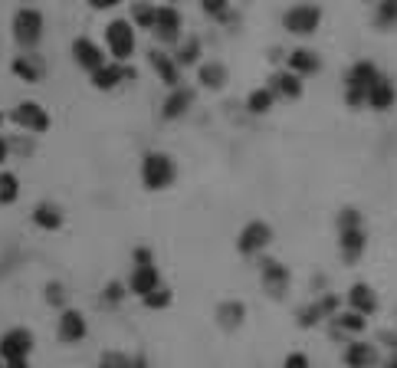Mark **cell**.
Returning a JSON list of instances; mask_svg holds the SVG:
<instances>
[{
	"mask_svg": "<svg viewBox=\"0 0 397 368\" xmlns=\"http://www.w3.org/2000/svg\"><path fill=\"white\" fill-rule=\"evenodd\" d=\"M14 73H17L23 83H40V79L46 76V63H43L36 53H23V56L14 60Z\"/></svg>",
	"mask_w": 397,
	"mask_h": 368,
	"instance_id": "20",
	"label": "cell"
},
{
	"mask_svg": "<svg viewBox=\"0 0 397 368\" xmlns=\"http://www.w3.org/2000/svg\"><path fill=\"white\" fill-rule=\"evenodd\" d=\"M319 319H325V316H322V309H319V303H315V306H305L302 312H299V325H302V329H309V325H315V322H319Z\"/></svg>",
	"mask_w": 397,
	"mask_h": 368,
	"instance_id": "38",
	"label": "cell"
},
{
	"mask_svg": "<svg viewBox=\"0 0 397 368\" xmlns=\"http://www.w3.org/2000/svg\"><path fill=\"white\" fill-rule=\"evenodd\" d=\"M0 122H4V115H0Z\"/></svg>",
	"mask_w": 397,
	"mask_h": 368,
	"instance_id": "50",
	"label": "cell"
},
{
	"mask_svg": "<svg viewBox=\"0 0 397 368\" xmlns=\"http://www.w3.org/2000/svg\"><path fill=\"white\" fill-rule=\"evenodd\" d=\"M161 46H174L181 40V10L178 7H158V23L152 30Z\"/></svg>",
	"mask_w": 397,
	"mask_h": 368,
	"instance_id": "8",
	"label": "cell"
},
{
	"mask_svg": "<svg viewBox=\"0 0 397 368\" xmlns=\"http://www.w3.org/2000/svg\"><path fill=\"white\" fill-rule=\"evenodd\" d=\"M351 227H361V214L355 207H342L338 211V231H351Z\"/></svg>",
	"mask_w": 397,
	"mask_h": 368,
	"instance_id": "35",
	"label": "cell"
},
{
	"mask_svg": "<svg viewBox=\"0 0 397 368\" xmlns=\"http://www.w3.org/2000/svg\"><path fill=\"white\" fill-rule=\"evenodd\" d=\"M10 122L20 125V129H26L30 135H43V132H50V112L43 109L40 102H33V99H26V102H20L17 109L10 112Z\"/></svg>",
	"mask_w": 397,
	"mask_h": 368,
	"instance_id": "5",
	"label": "cell"
},
{
	"mask_svg": "<svg viewBox=\"0 0 397 368\" xmlns=\"http://www.w3.org/2000/svg\"><path fill=\"white\" fill-rule=\"evenodd\" d=\"M4 368H30L26 359H4Z\"/></svg>",
	"mask_w": 397,
	"mask_h": 368,
	"instance_id": "46",
	"label": "cell"
},
{
	"mask_svg": "<svg viewBox=\"0 0 397 368\" xmlns=\"http://www.w3.org/2000/svg\"><path fill=\"white\" fill-rule=\"evenodd\" d=\"M345 102L351 105V109H361V105H368V89L348 86V89H345Z\"/></svg>",
	"mask_w": 397,
	"mask_h": 368,
	"instance_id": "37",
	"label": "cell"
},
{
	"mask_svg": "<svg viewBox=\"0 0 397 368\" xmlns=\"http://www.w3.org/2000/svg\"><path fill=\"white\" fill-rule=\"evenodd\" d=\"M154 286H161L154 263H135V273L128 280V290L135 293V296H144V293H152Z\"/></svg>",
	"mask_w": 397,
	"mask_h": 368,
	"instance_id": "19",
	"label": "cell"
},
{
	"mask_svg": "<svg viewBox=\"0 0 397 368\" xmlns=\"http://www.w3.org/2000/svg\"><path fill=\"white\" fill-rule=\"evenodd\" d=\"M66 214H63V207H56L53 201H43V204L33 207V224L43 227V231H60Z\"/></svg>",
	"mask_w": 397,
	"mask_h": 368,
	"instance_id": "23",
	"label": "cell"
},
{
	"mask_svg": "<svg viewBox=\"0 0 397 368\" xmlns=\"http://www.w3.org/2000/svg\"><path fill=\"white\" fill-rule=\"evenodd\" d=\"M364 243H368V237H364L361 227L338 231V250H342V260H345V263H358V257L364 253Z\"/></svg>",
	"mask_w": 397,
	"mask_h": 368,
	"instance_id": "13",
	"label": "cell"
},
{
	"mask_svg": "<svg viewBox=\"0 0 397 368\" xmlns=\"http://www.w3.org/2000/svg\"><path fill=\"white\" fill-rule=\"evenodd\" d=\"M282 368H309V355H302V352H292V355H286Z\"/></svg>",
	"mask_w": 397,
	"mask_h": 368,
	"instance_id": "39",
	"label": "cell"
},
{
	"mask_svg": "<svg viewBox=\"0 0 397 368\" xmlns=\"http://www.w3.org/2000/svg\"><path fill=\"white\" fill-rule=\"evenodd\" d=\"M105 50L115 63L132 60V53H135V23L132 20H112L105 26Z\"/></svg>",
	"mask_w": 397,
	"mask_h": 368,
	"instance_id": "2",
	"label": "cell"
},
{
	"mask_svg": "<svg viewBox=\"0 0 397 368\" xmlns=\"http://www.w3.org/2000/svg\"><path fill=\"white\" fill-rule=\"evenodd\" d=\"M194 105V93L184 86H174L168 93V99H164V109H161V115L164 119H181V115H187V109Z\"/></svg>",
	"mask_w": 397,
	"mask_h": 368,
	"instance_id": "16",
	"label": "cell"
},
{
	"mask_svg": "<svg viewBox=\"0 0 397 368\" xmlns=\"http://www.w3.org/2000/svg\"><path fill=\"white\" fill-rule=\"evenodd\" d=\"M17 197H20V181H17V174L0 172V204H14Z\"/></svg>",
	"mask_w": 397,
	"mask_h": 368,
	"instance_id": "31",
	"label": "cell"
},
{
	"mask_svg": "<svg viewBox=\"0 0 397 368\" xmlns=\"http://www.w3.org/2000/svg\"><path fill=\"white\" fill-rule=\"evenodd\" d=\"M63 286H60V283H50V286H46V300H50L53 303V306H63Z\"/></svg>",
	"mask_w": 397,
	"mask_h": 368,
	"instance_id": "42",
	"label": "cell"
},
{
	"mask_svg": "<svg viewBox=\"0 0 397 368\" xmlns=\"http://www.w3.org/2000/svg\"><path fill=\"white\" fill-rule=\"evenodd\" d=\"M0 368H4V365H0Z\"/></svg>",
	"mask_w": 397,
	"mask_h": 368,
	"instance_id": "51",
	"label": "cell"
},
{
	"mask_svg": "<svg viewBox=\"0 0 397 368\" xmlns=\"http://www.w3.org/2000/svg\"><path fill=\"white\" fill-rule=\"evenodd\" d=\"M197 79H201L203 89H220L227 83V66H220V63H201Z\"/></svg>",
	"mask_w": 397,
	"mask_h": 368,
	"instance_id": "25",
	"label": "cell"
},
{
	"mask_svg": "<svg viewBox=\"0 0 397 368\" xmlns=\"http://www.w3.org/2000/svg\"><path fill=\"white\" fill-rule=\"evenodd\" d=\"M148 60H152L154 73L161 76V83H164V86H168V89L181 86V63L174 60V56H168L164 50H152V53H148Z\"/></svg>",
	"mask_w": 397,
	"mask_h": 368,
	"instance_id": "11",
	"label": "cell"
},
{
	"mask_svg": "<svg viewBox=\"0 0 397 368\" xmlns=\"http://www.w3.org/2000/svg\"><path fill=\"white\" fill-rule=\"evenodd\" d=\"M335 322L342 325L345 332H361L364 329V312H355V309H351V312H345V316H335Z\"/></svg>",
	"mask_w": 397,
	"mask_h": 368,
	"instance_id": "34",
	"label": "cell"
},
{
	"mask_svg": "<svg viewBox=\"0 0 397 368\" xmlns=\"http://www.w3.org/2000/svg\"><path fill=\"white\" fill-rule=\"evenodd\" d=\"M14 40H17L23 50H33L43 40V14L36 7H20L14 14Z\"/></svg>",
	"mask_w": 397,
	"mask_h": 368,
	"instance_id": "3",
	"label": "cell"
},
{
	"mask_svg": "<svg viewBox=\"0 0 397 368\" xmlns=\"http://www.w3.org/2000/svg\"><path fill=\"white\" fill-rule=\"evenodd\" d=\"M319 309H322V316H338V296H325V300L319 303Z\"/></svg>",
	"mask_w": 397,
	"mask_h": 368,
	"instance_id": "40",
	"label": "cell"
},
{
	"mask_svg": "<svg viewBox=\"0 0 397 368\" xmlns=\"http://www.w3.org/2000/svg\"><path fill=\"white\" fill-rule=\"evenodd\" d=\"M135 263H154V260H152V250H148V247H138L135 250Z\"/></svg>",
	"mask_w": 397,
	"mask_h": 368,
	"instance_id": "44",
	"label": "cell"
},
{
	"mask_svg": "<svg viewBox=\"0 0 397 368\" xmlns=\"http://www.w3.org/2000/svg\"><path fill=\"white\" fill-rule=\"evenodd\" d=\"M7 158H10V142H7L4 135H0V164L7 162Z\"/></svg>",
	"mask_w": 397,
	"mask_h": 368,
	"instance_id": "45",
	"label": "cell"
},
{
	"mask_svg": "<svg viewBox=\"0 0 397 368\" xmlns=\"http://www.w3.org/2000/svg\"><path fill=\"white\" fill-rule=\"evenodd\" d=\"M272 243V227L263 221H250L240 231V240H237V250L240 253H246V257H253V253H260V250H266Z\"/></svg>",
	"mask_w": 397,
	"mask_h": 368,
	"instance_id": "6",
	"label": "cell"
},
{
	"mask_svg": "<svg viewBox=\"0 0 397 368\" xmlns=\"http://www.w3.org/2000/svg\"><path fill=\"white\" fill-rule=\"evenodd\" d=\"M33 352V335L26 329H10L0 335V359H26Z\"/></svg>",
	"mask_w": 397,
	"mask_h": 368,
	"instance_id": "10",
	"label": "cell"
},
{
	"mask_svg": "<svg viewBox=\"0 0 397 368\" xmlns=\"http://www.w3.org/2000/svg\"><path fill=\"white\" fill-rule=\"evenodd\" d=\"M272 105H276V93H272L270 86H263V89H256V93L246 95V109L253 112V115H266Z\"/></svg>",
	"mask_w": 397,
	"mask_h": 368,
	"instance_id": "26",
	"label": "cell"
},
{
	"mask_svg": "<svg viewBox=\"0 0 397 368\" xmlns=\"http://www.w3.org/2000/svg\"><path fill=\"white\" fill-rule=\"evenodd\" d=\"M174 60H178L181 66H194V63L201 60V40H197V36L184 40V43L178 46V53H174Z\"/></svg>",
	"mask_w": 397,
	"mask_h": 368,
	"instance_id": "30",
	"label": "cell"
},
{
	"mask_svg": "<svg viewBox=\"0 0 397 368\" xmlns=\"http://www.w3.org/2000/svg\"><path fill=\"white\" fill-rule=\"evenodd\" d=\"M260 276H263V290L270 293V296H276V300H282L289 290V270L279 260H263L260 266Z\"/></svg>",
	"mask_w": 397,
	"mask_h": 368,
	"instance_id": "9",
	"label": "cell"
},
{
	"mask_svg": "<svg viewBox=\"0 0 397 368\" xmlns=\"http://www.w3.org/2000/svg\"><path fill=\"white\" fill-rule=\"evenodd\" d=\"M122 0H89V7L92 10H112V7H119Z\"/></svg>",
	"mask_w": 397,
	"mask_h": 368,
	"instance_id": "43",
	"label": "cell"
},
{
	"mask_svg": "<svg viewBox=\"0 0 397 368\" xmlns=\"http://www.w3.org/2000/svg\"><path fill=\"white\" fill-rule=\"evenodd\" d=\"M391 368H397V359H394V362H391Z\"/></svg>",
	"mask_w": 397,
	"mask_h": 368,
	"instance_id": "48",
	"label": "cell"
},
{
	"mask_svg": "<svg viewBox=\"0 0 397 368\" xmlns=\"http://www.w3.org/2000/svg\"><path fill=\"white\" fill-rule=\"evenodd\" d=\"M345 362L348 368H374L378 365V349L368 342H351L345 349Z\"/></svg>",
	"mask_w": 397,
	"mask_h": 368,
	"instance_id": "24",
	"label": "cell"
},
{
	"mask_svg": "<svg viewBox=\"0 0 397 368\" xmlns=\"http://www.w3.org/2000/svg\"><path fill=\"white\" fill-rule=\"evenodd\" d=\"M105 53L109 50H102L95 40H89V36H76L73 40V60H76V66H83L85 73H95L99 66H105Z\"/></svg>",
	"mask_w": 397,
	"mask_h": 368,
	"instance_id": "7",
	"label": "cell"
},
{
	"mask_svg": "<svg viewBox=\"0 0 397 368\" xmlns=\"http://www.w3.org/2000/svg\"><path fill=\"white\" fill-rule=\"evenodd\" d=\"M368 4H378V0H368Z\"/></svg>",
	"mask_w": 397,
	"mask_h": 368,
	"instance_id": "49",
	"label": "cell"
},
{
	"mask_svg": "<svg viewBox=\"0 0 397 368\" xmlns=\"http://www.w3.org/2000/svg\"><path fill=\"white\" fill-rule=\"evenodd\" d=\"M270 89L276 93V99H299L305 86H302V76H299V73L286 69V73H272Z\"/></svg>",
	"mask_w": 397,
	"mask_h": 368,
	"instance_id": "14",
	"label": "cell"
},
{
	"mask_svg": "<svg viewBox=\"0 0 397 368\" xmlns=\"http://www.w3.org/2000/svg\"><path fill=\"white\" fill-rule=\"evenodd\" d=\"M394 99H397V89L388 76H381L378 83L368 89V105H371L374 112H388L391 105H394Z\"/></svg>",
	"mask_w": 397,
	"mask_h": 368,
	"instance_id": "18",
	"label": "cell"
},
{
	"mask_svg": "<svg viewBox=\"0 0 397 368\" xmlns=\"http://www.w3.org/2000/svg\"><path fill=\"white\" fill-rule=\"evenodd\" d=\"M125 76H132V69H125L122 63H105V66H99L95 73H89V83H92L95 89H102V93H109V89H115Z\"/></svg>",
	"mask_w": 397,
	"mask_h": 368,
	"instance_id": "12",
	"label": "cell"
},
{
	"mask_svg": "<svg viewBox=\"0 0 397 368\" xmlns=\"http://www.w3.org/2000/svg\"><path fill=\"white\" fill-rule=\"evenodd\" d=\"M122 296H125V286H122V283H109V286H105V300L109 303H119Z\"/></svg>",
	"mask_w": 397,
	"mask_h": 368,
	"instance_id": "41",
	"label": "cell"
},
{
	"mask_svg": "<svg viewBox=\"0 0 397 368\" xmlns=\"http://www.w3.org/2000/svg\"><path fill=\"white\" fill-rule=\"evenodd\" d=\"M322 23V10L315 4H296V7H289L282 14V26H286V33L292 36H312Z\"/></svg>",
	"mask_w": 397,
	"mask_h": 368,
	"instance_id": "4",
	"label": "cell"
},
{
	"mask_svg": "<svg viewBox=\"0 0 397 368\" xmlns=\"http://www.w3.org/2000/svg\"><path fill=\"white\" fill-rule=\"evenodd\" d=\"M178 181V164L164 152H148L142 158V184L148 191H164Z\"/></svg>",
	"mask_w": 397,
	"mask_h": 368,
	"instance_id": "1",
	"label": "cell"
},
{
	"mask_svg": "<svg viewBox=\"0 0 397 368\" xmlns=\"http://www.w3.org/2000/svg\"><path fill=\"white\" fill-rule=\"evenodd\" d=\"M286 63H289V69H292V73H299V76H315V73L322 69L319 53L309 50V46H299V50H292Z\"/></svg>",
	"mask_w": 397,
	"mask_h": 368,
	"instance_id": "17",
	"label": "cell"
},
{
	"mask_svg": "<svg viewBox=\"0 0 397 368\" xmlns=\"http://www.w3.org/2000/svg\"><path fill=\"white\" fill-rule=\"evenodd\" d=\"M132 23L142 26V30H154V23H158V7H152V4H135L132 7Z\"/></svg>",
	"mask_w": 397,
	"mask_h": 368,
	"instance_id": "29",
	"label": "cell"
},
{
	"mask_svg": "<svg viewBox=\"0 0 397 368\" xmlns=\"http://www.w3.org/2000/svg\"><path fill=\"white\" fill-rule=\"evenodd\" d=\"M132 368H148V359H144V355H138V359L132 362Z\"/></svg>",
	"mask_w": 397,
	"mask_h": 368,
	"instance_id": "47",
	"label": "cell"
},
{
	"mask_svg": "<svg viewBox=\"0 0 397 368\" xmlns=\"http://www.w3.org/2000/svg\"><path fill=\"white\" fill-rule=\"evenodd\" d=\"M243 316H246L243 303H223V306H220V312H217V319H220V325H223V329H237V325L243 322Z\"/></svg>",
	"mask_w": 397,
	"mask_h": 368,
	"instance_id": "28",
	"label": "cell"
},
{
	"mask_svg": "<svg viewBox=\"0 0 397 368\" xmlns=\"http://www.w3.org/2000/svg\"><path fill=\"white\" fill-rule=\"evenodd\" d=\"M142 303L148 309H168L171 303H174V293L164 290V286H154L152 293H144V296H142Z\"/></svg>",
	"mask_w": 397,
	"mask_h": 368,
	"instance_id": "32",
	"label": "cell"
},
{
	"mask_svg": "<svg viewBox=\"0 0 397 368\" xmlns=\"http://www.w3.org/2000/svg\"><path fill=\"white\" fill-rule=\"evenodd\" d=\"M99 368H132V359L122 352H105L99 359Z\"/></svg>",
	"mask_w": 397,
	"mask_h": 368,
	"instance_id": "36",
	"label": "cell"
},
{
	"mask_svg": "<svg viewBox=\"0 0 397 368\" xmlns=\"http://www.w3.org/2000/svg\"><path fill=\"white\" fill-rule=\"evenodd\" d=\"M201 7L213 20H230V0H201Z\"/></svg>",
	"mask_w": 397,
	"mask_h": 368,
	"instance_id": "33",
	"label": "cell"
},
{
	"mask_svg": "<svg viewBox=\"0 0 397 368\" xmlns=\"http://www.w3.org/2000/svg\"><path fill=\"white\" fill-rule=\"evenodd\" d=\"M378 79H381V73H378V66H374L371 60H358L355 66L348 69L345 83L348 86H355V89H371Z\"/></svg>",
	"mask_w": 397,
	"mask_h": 368,
	"instance_id": "21",
	"label": "cell"
},
{
	"mask_svg": "<svg viewBox=\"0 0 397 368\" xmlns=\"http://www.w3.org/2000/svg\"><path fill=\"white\" fill-rule=\"evenodd\" d=\"M374 26H378V30H394L397 26V0H378V7H374Z\"/></svg>",
	"mask_w": 397,
	"mask_h": 368,
	"instance_id": "27",
	"label": "cell"
},
{
	"mask_svg": "<svg viewBox=\"0 0 397 368\" xmlns=\"http://www.w3.org/2000/svg\"><path fill=\"white\" fill-rule=\"evenodd\" d=\"M348 306L355 309V312H364V316H371L374 309H378V296L368 283H355L351 290H348Z\"/></svg>",
	"mask_w": 397,
	"mask_h": 368,
	"instance_id": "22",
	"label": "cell"
},
{
	"mask_svg": "<svg viewBox=\"0 0 397 368\" xmlns=\"http://www.w3.org/2000/svg\"><path fill=\"white\" fill-rule=\"evenodd\" d=\"M85 332H89V325H85L83 312H76V309H63V316H60V339L63 342H83Z\"/></svg>",
	"mask_w": 397,
	"mask_h": 368,
	"instance_id": "15",
	"label": "cell"
}]
</instances>
